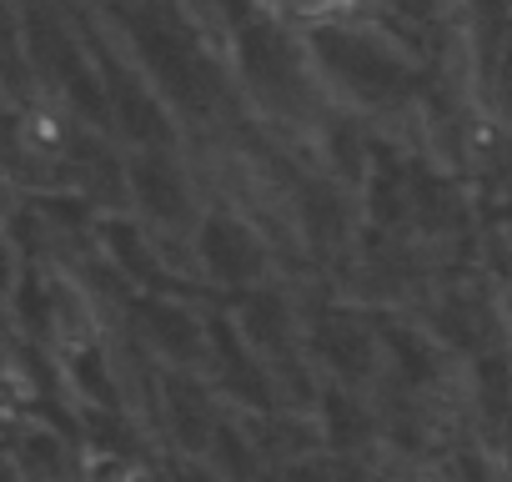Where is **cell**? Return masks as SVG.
<instances>
[{"instance_id": "3", "label": "cell", "mask_w": 512, "mask_h": 482, "mask_svg": "<svg viewBox=\"0 0 512 482\" xmlns=\"http://www.w3.org/2000/svg\"><path fill=\"white\" fill-rule=\"evenodd\" d=\"M201 262H206L211 282L251 287L256 277H262V241H256L251 226H241L236 216L211 211L201 221Z\"/></svg>"}, {"instance_id": "7", "label": "cell", "mask_w": 512, "mask_h": 482, "mask_svg": "<svg viewBox=\"0 0 512 482\" xmlns=\"http://www.w3.org/2000/svg\"><path fill=\"white\" fill-rule=\"evenodd\" d=\"M111 101H116V111H121V126H126L136 141H166L161 106H156L136 81H116V86H111Z\"/></svg>"}, {"instance_id": "4", "label": "cell", "mask_w": 512, "mask_h": 482, "mask_svg": "<svg viewBox=\"0 0 512 482\" xmlns=\"http://www.w3.org/2000/svg\"><path fill=\"white\" fill-rule=\"evenodd\" d=\"M131 186H136V201H141L151 216H161V221L186 216V191H181V176L171 171V161L141 156V161L131 166Z\"/></svg>"}, {"instance_id": "8", "label": "cell", "mask_w": 512, "mask_h": 482, "mask_svg": "<svg viewBox=\"0 0 512 482\" xmlns=\"http://www.w3.org/2000/svg\"><path fill=\"white\" fill-rule=\"evenodd\" d=\"M211 342H216V357H221V367H226L231 387H236V392H246L251 402H267V377L256 372V362L236 347V337H231V327H226V322H216V327H211Z\"/></svg>"}, {"instance_id": "12", "label": "cell", "mask_w": 512, "mask_h": 482, "mask_svg": "<svg viewBox=\"0 0 512 482\" xmlns=\"http://www.w3.org/2000/svg\"><path fill=\"white\" fill-rule=\"evenodd\" d=\"M472 6H477V16H482L487 36H492V31H502V26H507V16H512V0H472Z\"/></svg>"}, {"instance_id": "6", "label": "cell", "mask_w": 512, "mask_h": 482, "mask_svg": "<svg viewBox=\"0 0 512 482\" xmlns=\"http://www.w3.org/2000/svg\"><path fill=\"white\" fill-rule=\"evenodd\" d=\"M317 347H322V357L337 367V372H347V377H357V372H367V337H362V327L352 322V317H322L317 322Z\"/></svg>"}, {"instance_id": "13", "label": "cell", "mask_w": 512, "mask_h": 482, "mask_svg": "<svg viewBox=\"0 0 512 482\" xmlns=\"http://www.w3.org/2000/svg\"><path fill=\"white\" fill-rule=\"evenodd\" d=\"M287 11H302V16H322V11H337V6H347V0H282Z\"/></svg>"}, {"instance_id": "11", "label": "cell", "mask_w": 512, "mask_h": 482, "mask_svg": "<svg viewBox=\"0 0 512 482\" xmlns=\"http://www.w3.org/2000/svg\"><path fill=\"white\" fill-rule=\"evenodd\" d=\"M171 412H176V422H181L186 442H201V437H206V407L196 402V387L171 382Z\"/></svg>"}, {"instance_id": "14", "label": "cell", "mask_w": 512, "mask_h": 482, "mask_svg": "<svg viewBox=\"0 0 512 482\" xmlns=\"http://www.w3.org/2000/svg\"><path fill=\"white\" fill-rule=\"evenodd\" d=\"M181 482H211V477H181Z\"/></svg>"}, {"instance_id": "2", "label": "cell", "mask_w": 512, "mask_h": 482, "mask_svg": "<svg viewBox=\"0 0 512 482\" xmlns=\"http://www.w3.org/2000/svg\"><path fill=\"white\" fill-rule=\"evenodd\" d=\"M126 26H131V41H136V51L146 56L151 76L161 81V91H166L176 106L201 111V106H206V71H201L196 51L186 46V36L171 31L161 16H146V11H131Z\"/></svg>"}, {"instance_id": "5", "label": "cell", "mask_w": 512, "mask_h": 482, "mask_svg": "<svg viewBox=\"0 0 512 482\" xmlns=\"http://www.w3.org/2000/svg\"><path fill=\"white\" fill-rule=\"evenodd\" d=\"M141 322H146L151 342H156L166 357L191 362V357L201 352V327H196L181 307H171V302H141Z\"/></svg>"}, {"instance_id": "10", "label": "cell", "mask_w": 512, "mask_h": 482, "mask_svg": "<svg viewBox=\"0 0 512 482\" xmlns=\"http://www.w3.org/2000/svg\"><path fill=\"white\" fill-rule=\"evenodd\" d=\"M111 252H116V262H121L131 277H141V282H151V287H161V282H166V277L156 272L151 252H146V241H141L131 226H111Z\"/></svg>"}, {"instance_id": "9", "label": "cell", "mask_w": 512, "mask_h": 482, "mask_svg": "<svg viewBox=\"0 0 512 482\" xmlns=\"http://www.w3.org/2000/svg\"><path fill=\"white\" fill-rule=\"evenodd\" d=\"M241 317H246V332L251 337H262L267 347H282V337H287V307L272 292H246L241 297Z\"/></svg>"}, {"instance_id": "1", "label": "cell", "mask_w": 512, "mask_h": 482, "mask_svg": "<svg viewBox=\"0 0 512 482\" xmlns=\"http://www.w3.org/2000/svg\"><path fill=\"white\" fill-rule=\"evenodd\" d=\"M317 56L322 66L357 96L367 101H387V96H402L407 91V66L372 36H357V31H322L317 36Z\"/></svg>"}]
</instances>
